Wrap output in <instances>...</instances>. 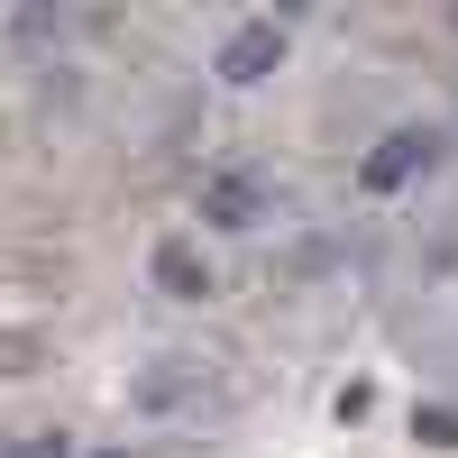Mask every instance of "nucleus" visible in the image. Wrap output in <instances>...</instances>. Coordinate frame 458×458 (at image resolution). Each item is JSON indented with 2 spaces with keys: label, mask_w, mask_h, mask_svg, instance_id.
I'll use <instances>...</instances> for the list:
<instances>
[{
  "label": "nucleus",
  "mask_w": 458,
  "mask_h": 458,
  "mask_svg": "<svg viewBox=\"0 0 458 458\" xmlns=\"http://www.w3.org/2000/svg\"><path fill=\"white\" fill-rule=\"evenodd\" d=\"M440 157H449V138H440L431 120H394V129H386V138H376L367 157H358V193L394 202V193H412V183H422Z\"/></svg>",
  "instance_id": "f257e3e1"
},
{
  "label": "nucleus",
  "mask_w": 458,
  "mask_h": 458,
  "mask_svg": "<svg viewBox=\"0 0 458 458\" xmlns=\"http://www.w3.org/2000/svg\"><path fill=\"white\" fill-rule=\"evenodd\" d=\"M193 211L211 229H229V239H248V229H266V211H276V193H266V174L257 165H211L193 183Z\"/></svg>",
  "instance_id": "f03ea898"
},
{
  "label": "nucleus",
  "mask_w": 458,
  "mask_h": 458,
  "mask_svg": "<svg viewBox=\"0 0 458 458\" xmlns=\"http://www.w3.org/2000/svg\"><path fill=\"white\" fill-rule=\"evenodd\" d=\"M284 64V19H239V28H229L220 37V83H266V73H276Z\"/></svg>",
  "instance_id": "7ed1b4c3"
},
{
  "label": "nucleus",
  "mask_w": 458,
  "mask_h": 458,
  "mask_svg": "<svg viewBox=\"0 0 458 458\" xmlns=\"http://www.w3.org/2000/svg\"><path fill=\"white\" fill-rule=\"evenodd\" d=\"M147 276H157L174 302H202L211 293V257L193 248V239H157V257H147Z\"/></svg>",
  "instance_id": "20e7f679"
},
{
  "label": "nucleus",
  "mask_w": 458,
  "mask_h": 458,
  "mask_svg": "<svg viewBox=\"0 0 458 458\" xmlns=\"http://www.w3.org/2000/svg\"><path fill=\"white\" fill-rule=\"evenodd\" d=\"M412 440L422 449H458V412L449 403H412Z\"/></svg>",
  "instance_id": "39448f33"
},
{
  "label": "nucleus",
  "mask_w": 458,
  "mask_h": 458,
  "mask_svg": "<svg viewBox=\"0 0 458 458\" xmlns=\"http://www.w3.org/2000/svg\"><path fill=\"white\" fill-rule=\"evenodd\" d=\"M0 458H73V440H64V431H19Z\"/></svg>",
  "instance_id": "423d86ee"
}]
</instances>
